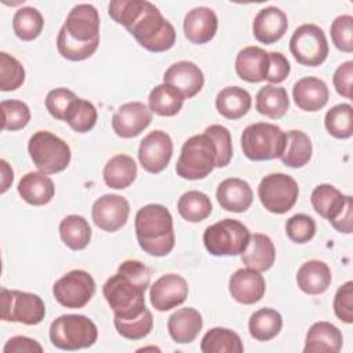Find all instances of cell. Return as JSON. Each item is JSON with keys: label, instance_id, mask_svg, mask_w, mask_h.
Returning <instances> with one entry per match:
<instances>
[{"label": "cell", "instance_id": "obj_1", "mask_svg": "<svg viewBox=\"0 0 353 353\" xmlns=\"http://www.w3.org/2000/svg\"><path fill=\"white\" fill-rule=\"evenodd\" d=\"M108 12L150 52H163L175 44L174 26L148 0H113L108 6Z\"/></svg>", "mask_w": 353, "mask_h": 353}, {"label": "cell", "instance_id": "obj_2", "mask_svg": "<svg viewBox=\"0 0 353 353\" xmlns=\"http://www.w3.org/2000/svg\"><path fill=\"white\" fill-rule=\"evenodd\" d=\"M150 269L141 261H124L117 273L102 287V294L114 317L130 320L141 316L145 306V291L150 284Z\"/></svg>", "mask_w": 353, "mask_h": 353}, {"label": "cell", "instance_id": "obj_3", "mask_svg": "<svg viewBox=\"0 0 353 353\" xmlns=\"http://www.w3.org/2000/svg\"><path fill=\"white\" fill-rule=\"evenodd\" d=\"M99 46V14L91 4L74 6L62 25L58 37V52L69 61L90 58Z\"/></svg>", "mask_w": 353, "mask_h": 353}, {"label": "cell", "instance_id": "obj_4", "mask_svg": "<svg viewBox=\"0 0 353 353\" xmlns=\"http://www.w3.org/2000/svg\"><path fill=\"white\" fill-rule=\"evenodd\" d=\"M135 234L139 247L152 256H165L175 245L172 215L161 204H148L135 215Z\"/></svg>", "mask_w": 353, "mask_h": 353}, {"label": "cell", "instance_id": "obj_5", "mask_svg": "<svg viewBox=\"0 0 353 353\" xmlns=\"http://www.w3.org/2000/svg\"><path fill=\"white\" fill-rule=\"evenodd\" d=\"M216 167V145L214 139L203 132L185 141L176 161V174L189 181L203 179Z\"/></svg>", "mask_w": 353, "mask_h": 353}, {"label": "cell", "instance_id": "obj_6", "mask_svg": "<svg viewBox=\"0 0 353 353\" xmlns=\"http://www.w3.org/2000/svg\"><path fill=\"white\" fill-rule=\"evenodd\" d=\"M285 141V132L279 125L263 121L247 125L240 138L244 156L252 161L280 159Z\"/></svg>", "mask_w": 353, "mask_h": 353}, {"label": "cell", "instance_id": "obj_7", "mask_svg": "<svg viewBox=\"0 0 353 353\" xmlns=\"http://www.w3.org/2000/svg\"><path fill=\"white\" fill-rule=\"evenodd\" d=\"M98 328L83 314H62L50 325V341L61 350H79L97 342Z\"/></svg>", "mask_w": 353, "mask_h": 353}, {"label": "cell", "instance_id": "obj_8", "mask_svg": "<svg viewBox=\"0 0 353 353\" xmlns=\"http://www.w3.org/2000/svg\"><path fill=\"white\" fill-rule=\"evenodd\" d=\"M250 236L251 233L243 222L225 218L204 230L203 243L214 256H236L247 248Z\"/></svg>", "mask_w": 353, "mask_h": 353}, {"label": "cell", "instance_id": "obj_9", "mask_svg": "<svg viewBox=\"0 0 353 353\" xmlns=\"http://www.w3.org/2000/svg\"><path fill=\"white\" fill-rule=\"evenodd\" d=\"M28 152L39 171L47 175L63 171L72 157L69 145L50 131H36L29 138Z\"/></svg>", "mask_w": 353, "mask_h": 353}, {"label": "cell", "instance_id": "obj_10", "mask_svg": "<svg viewBox=\"0 0 353 353\" xmlns=\"http://www.w3.org/2000/svg\"><path fill=\"white\" fill-rule=\"evenodd\" d=\"M1 320L36 325L44 320L46 306L43 299L32 292L1 288Z\"/></svg>", "mask_w": 353, "mask_h": 353}, {"label": "cell", "instance_id": "obj_11", "mask_svg": "<svg viewBox=\"0 0 353 353\" xmlns=\"http://www.w3.org/2000/svg\"><path fill=\"white\" fill-rule=\"evenodd\" d=\"M299 188L296 181L287 174L274 172L262 178L258 186V197L272 214H285L298 199Z\"/></svg>", "mask_w": 353, "mask_h": 353}, {"label": "cell", "instance_id": "obj_12", "mask_svg": "<svg viewBox=\"0 0 353 353\" xmlns=\"http://www.w3.org/2000/svg\"><path fill=\"white\" fill-rule=\"evenodd\" d=\"M290 51L298 63L320 66L328 57V41L320 26L305 23L298 26L292 33Z\"/></svg>", "mask_w": 353, "mask_h": 353}, {"label": "cell", "instance_id": "obj_13", "mask_svg": "<svg viewBox=\"0 0 353 353\" xmlns=\"http://www.w3.org/2000/svg\"><path fill=\"white\" fill-rule=\"evenodd\" d=\"M55 301L63 307H84L95 294L92 276L81 269H74L58 279L52 287Z\"/></svg>", "mask_w": 353, "mask_h": 353}, {"label": "cell", "instance_id": "obj_14", "mask_svg": "<svg viewBox=\"0 0 353 353\" xmlns=\"http://www.w3.org/2000/svg\"><path fill=\"white\" fill-rule=\"evenodd\" d=\"M172 156V141L161 130L149 132L139 143L138 159L142 168L150 174L161 172Z\"/></svg>", "mask_w": 353, "mask_h": 353}, {"label": "cell", "instance_id": "obj_15", "mask_svg": "<svg viewBox=\"0 0 353 353\" xmlns=\"http://www.w3.org/2000/svg\"><path fill=\"white\" fill-rule=\"evenodd\" d=\"M130 203L119 194H103L92 204L91 216L99 229L105 232H116L128 221Z\"/></svg>", "mask_w": 353, "mask_h": 353}, {"label": "cell", "instance_id": "obj_16", "mask_svg": "<svg viewBox=\"0 0 353 353\" xmlns=\"http://www.w3.org/2000/svg\"><path fill=\"white\" fill-rule=\"evenodd\" d=\"M188 294V281L176 273H167L150 285L149 298L156 310L167 312L182 305L186 301Z\"/></svg>", "mask_w": 353, "mask_h": 353}, {"label": "cell", "instance_id": "obj_17", "mask_svg": "<svg viewBox=\"0 0 353 353\" xmlns=\"http://www.w3.org/2000/svg\"><path fill=\"white\" fill-rule=\"evenodd\" d=\"M152 123V112L142 102H127L121 105L112 117V128L117 137L134 138Z\"/></svg>", "mask_w": 353, "mask_h": 353}, {"label": "cell", "instance_id": "obj_18", "mask_svg": "<svg viewBox=\"0 0 353 353\" xmlns=\"http://www.w3.org/2000/svg\"><path fill=\"white\" fill-rule=\"evenodd\" d=\"M266 291V283L261 272L251 268L236 270L229 279V292L232 298L243 305L259 302Z\"/></svg>", "mask_w": 353, "mask_h": 353}, {"label": "cell", "instance_id": "obj_19", "mask_svg": "<svg viewBox=\"0 0 353 353\" xmlns=\"http://www.w3.org/2000/svg\"><path fill=\"white\" fill-rule=\"evenodd\" d=\"M164 83L175 87L185 99H189L201 91L204 85V74L196 63L190 61H178L165 70Z\"/></svg>", "mask_w": 353, "mask_h": 353}, {"label": "cell", "instance_id": "obj_20", "mask_svg": "<svg viewBox=\"0 0 353 353\" xmlns=\"http://www.w3.org/2000/svg\"><path fill=\"white\" fill-rule=\"evenodd\" d=\"M288 29V18L277 7H265L258 11L252 22L254 37L262 44L279 41Z\"/></svg>", "mask_w": 353, "mask_h": 353}, {"label": "cell", "instance_id": "obj_21", "mask_svg": "<svg viewBox=\"0 0 353 353\" xmlns=\"http://www.w3.org/2000/svg\"><path fill=\"white\" fill-rule=\"evenodd\" d=\"M218 30V18L210 7H194L185 15L183 32L189 41L204 44L214 39Z\"/></svg>", "mask_w": 353, "mask_h": 353}, {"label": "cell", "instance_id": "obj_22", "mask_svg": "<svg viewBox=\"0 0 353 353\" xmlns=\"http://www.w3.org/2000/svg\"><path fill=\"white\" fill-rule=\"evenodd\" d=\"M234 68L237 76L244 81H263L269 70V52L256 46L244 47L236 57Z\"/></svg>", "mask_w": 353, "mask_h": 353}, {"label": "cell", "instance_id": "obj_23", "mask_svg": "<svg viewBox=\"0 0 353 353\" xmlns=\"http://www.w3.org/2000/svg\"><path fill=\"white\" fill-rule=\"evenodd\" d=\"M295 105L305 112H317L323 109L330 98L327 84L319 77H302L292 88Z\"/></svg>", "mask_w": 353, "mask_h": 353}, {"label": "cell", "instance_id": "obj_24", "mask_svg": "<svg viewBox=\"0 0 353 353\" xmlns=\"http://www.w3.org/2000/svg\"><path fill=\"white\" fill-rule=\"evenodd\" d=\"M254 193L251 186L240 178L223 179L216 188L219 205L230 212H244L252 204Z\"/></svg>", "mask_w": 353, "mask_h": 353}, {"label": "cell", "instance_id": "obj_25", "mask_svg": "<svg viewBox=\"0 0 353 353\" xmlns=\"http://www.w3.org/2000/svg\"><path fill=\"white\" fill-rule=\"evenodd\" d=\"M342 332L328 321L312 324L305 339V353H338L342 349Z\"/></svg>", "mask_w": 353, "mask_h": 353}, {"label": "cell", "instance_id": "obj_26", "mask_svg": "<svg viewBox=\"0 0 353 353\" xmlns=\"http://www.w3.org/2000/svg\"><path fill=\"white\" fill-rule=\"evenodd\" d=\"M167 328L176 343H190L203 328V317L193 307H182L168 317Z\"/></svg>", "mask_w": 353, "mask_h": 353}, {"label": "cell", "instance_id": "obj_27", "mask_svg": "<svg viewBox=\"0 0 353 353\" xmlns=\"http://www.w3.org/2000/svg\"><path fill=\"white\" fill-rule=\"evenodd\" d=\"M18 193L23 201L32 205H44L55 194L54 182L40 171L25 174L18 183Z\"/></svg>", "mask_w": 353, "mask_h": 353}, {"label": "cell", "instance_id": "obj_28", "mask_svg": "<svg viewBox=\"0 0 353 353\" xmlns=\"http://www.w3.org/2000/svg\"><path fill=\"white\" fill-rule=\"evenodd\" d=\"M276 259V250L272 239L262 233L250 236L247 248L241 254V261L247 268L258 272L269 270Z\"/></svg>", "mask_w": 353, "mask_h": 353}, {"label": "cell", "instance_id": "obj_29", "mask_svg": "<svg viewBox=\"0 0 353 353\" xmlns=\"http://www.w3.org/2000/svg\"><path fill=\"white\" fill-rule=\"evenodd\" d=\"M332 276L328 265L319 259L305 262L296 273L298 287L309 295H319L328 290Z\"/></svg>", "mask_w": 353, "mask_h": 353}, {"label": "cell", "instance_id": "obj_30", "mask_svg": "<svg viewBox=\"0 0 353 353\" xmlns=\"http://www.w3.org/2000/svg\"><path fill=\"white\" fill-rule=\"evenodd\" d=\"M347 197L349 196H345L335 186L328 183H321L313 189L310 194V201L314 211L320 216L331 222L335 218H338V215L343 211Z\"/></svg>", "mask_w": 353, "mask_h": 353}, {"label": "cell", "instance_id": "obj_31", "mask_svg": "<svg viewBox=\"0 0 353 353\" xmlns=\"http://www.w3.org/2000/svg\"><path fill=\"white\" fill-rule=\"evenodd\" d=\"M216 110L229 120H237L251 108V95L247 90L233 85L221 90L215 98Z\"/></svg>", "mask_w": 353, "mask_h": 353}, {"label": "cell", "instance_id": "obj_32", "mask_svg": "<svg viewBox=\"0 0 353 353\" xmlns=\"http://www.w3.org/2000/svg\"><path fill=\"white\" fill-rule=\"evenodd\" d=\"M137 178V164L127 154H116L103 167V181L112 189H125Z\"/></svg>", "mask_w": 353, "mask_h": 353}, {"label": "cell", "instance_id": "obj_33", "mask_svg": "<svg viewBox=\"0 0 353 353\" xmlns=\"http://www.w3.org/2000/svg\"><path fill=\"white\" fill-rule=\"evenodd\" d=\"M290 108V99L284 87L268 84L262 87L255 97V109L270 119H281Z\"/></svg>", "mask_w": 353, "mask_h": 353}, {"label": "cell", "instance_id": "obj_34", "mask_svg": "<svg viewBox=\"0 0 353 353\" xmlns=\"http://www.w3.org/2000/svg\"><path fill=\"white\" fill-rule=\"evenodd\" d=\"M285 148L280 157L281 163L291 168H301L306 165L313 152L310 138L299 130H291L285 132Z\"/></svg>", "mask_w": 353, "mask_h": 353}, {"label": "cell", "instance_id": "obj_35", "mask_svg": "<svg viewBox=\"0 0 353 353\" xmlns=\"http://www.w3.org/2000/svg\"><path fill=\"white\" fill-rule=\"evenodd\" d=\"M183 101V95L175 87L165 83L156 85L150 91L148 98L150 112L164 117L175 116L176 113H179Z\"/></svg>", "mask_w": 353, "mask_h": 353}, {"label": "cell", "instance_id": "obj_36", "mask_svg": "<svg viewBox=\"0 0 353 353\" xmlns=\"http://www.w3.org/2000/svg\"><path fill=\"white\" fill-rule=\"evenodd\" d=\"M59 234L66 247L73 251L84 250L91 240V226L81 215H68L59 223Z\"/></svg>", "mask_w": 353, "mask_h": 353}, {"label": "cell", "instance_id": "obj_37", "mask_svg": "<svg viewBox=\"0 0 353 353\" xmlns=\"http://www.w3.org/2000/svg\"><path fill=\"white\" fill-rule=\"evenodd\" d=\"M283 327L281 314L270 307H262L254 312L248 320V330L254 339L266 342L279 335Z\"/></svg>", "mask_w": 353, "mask_h": 353}, {"label": "cell", "instance_id": "obj_38", "mask_svg": "<svg viewBox=\"0 0 353 353\" xmlns=\"http://www.w3.org/2000/svg\"><path fill=\"white\" fill-rule=\"evenodd\" d=\"M200 349L203 353H243V342L234 331L215 327L205 332Z\"/></svg>", "mask_w": 353, "mask_h": 353}, {"label": "cell", "instance_id": "obj_39", "mask_svg": "<svg viewBox=\"0 0 353 353\" xmlns=\"http://www.w3.org/2000/svg\"><path fill=\"white\" fill-rule=\"evenodd\" d=\"M178 212L179 215L192 223H197L210 216L212 211V204L210 197L199 190H189L183 193L178 200Z\"/></svg>", "mask_w": 353, "mask_h": 353}, {"label": "cell", "instance_id": "obj_40", "mask_svg": "<svg viewBox=\"0 0 353 353\" xmlns=\"http://www.w3.org/2000/svg\"><path fill=\"white\" fill-rule=\"evenodd\" d=\"M44 26L41 12L34 7L19 8L12 18V29L17 37L23 41H30L39 37Z\"/></svg>", "mask_w": 353, "mask_h": 353}, {"label": "cell", "instance_id": "obj_41", "mask_svg": "<svg viewBox=\"0 0 353 353\" xmlns=\"http://www.w3.org/2000/svg\"><path fill=\"white\" fill-rule=\"evenodd\" d=\"M324 125L330 135L338 139H347L353 134V108L350 103L332 106L324 117Z\"/></svg>", "mask_w": 353, "mask_h": 353}, {"label": "cell", "instance_id": "obj_42", "mask_svg": "<svg viewBox=\"0 0 353 353\" xmlns=\"http://www.w3.org/2000/svg\"><path fill=\"white\" fill-rule=\"evenodd\" d=\"M97 119H98V112H97L95 106L87 99L77 98L72 103V106L65 117V121L69 124V127L73 131L83 134V132H88L90 130L94 128Z\"/></svg>", "mask_w": 353, "mask_h": 353}, {"label": "cell", "instance_id": "obj_43", "mask_svg": "<svg viewBox=\"0 0 353 353\" xmlns=\"http://www.w3.org/2000/svg\"><path fill=\"white\" fill-rule=\"evenodd\" d=\"M0 109L3 114L1 127L6 131L22 130L30 121V109L19 99H4L0 103Z\"/></svg>", "mask_w": 353, "mask_h": 353}, {"label": "cell", "instance_id": "obj_44", "mask_svg": "<svg viewBox=\"0 0 353 353\" xmlns=\"http://www.w3.org/2000/svg\"><path fill=\"white\" fill-rule=\"evenodd\" d=\"M25 81V69L22 63L12 55L0 52V90L15 91Z\"/></svg>", "mask_w": 353, "mask_h": 353}, {"label": "cell", "instance_id": "obj_45", "mask_svg": "<svg viewBox=\"0 0 353 353\" xmlns=\"http://www.w3.org/2000/svg\"><path fill=\"white\" fill-rule=\"evenodd\" d=\"M114 327L117 330V332L125 338V339H131V341H138L145 338L146 335H149V332L153 328V317L149 309H145L143 313L135 319H130V320H123L119 317H114L113 320Z\"/></svg>", "mask_w": 353, "mask_h": 353}, {"label": "cell", "instance_id": "obj_46", "mask_svg": "<svg viewBox=\"0 0 353 353\" xmlns=\"http://www.w3.org/2000/svg\"><path fill=\"white\" fill-rule=\"evenodd\" d=\"M285 233L294 243H307L316 234V222L306 214H295L285 222Z\"/></svg>", "mask_w": 353, "mask_h": 353}, {"label": "cell", "instance_id": "obj_47", "mask_svg": "<svg viewBox=\"0 0 353 353\" xmlns=\"http://www.w3.org/2000/svg\"><path fill=\"white\" fill-rule=\"evenodd\" d=\"M334 46L343 52L353 51V17L343 14L334 19L330 28Z\"/></svg>", "mask_w": 353, "mask_h": 353}, {"label": "cell", "instance_id": "obj_48", "mask_svg": "<svg viewBox=\"0 0 353 353\" xmlns=\"http://www.w3.org/2000/svg\"><path fill=\"white\" fill-rule=\"evenodd\" d=\"M204 132L208 134L216 145V167L218 168L226 167L230 163L233 156L232 137L229 130L221 124H212V125H208Z\"/></svg>", "mask_w": 353, "mask_h": 353}, {"label": "cell", "instance_id": "obj_49", "mask_svg": "<svg viewBox=\"0 0 353 353\" xmlns=\"http://www.w3.org/2000/svg\"><path fill=\"white\" fill-rule=\"evenodd\" d=\"M77 99L76 94L68 88L59 87L55 90H51L46 97V108L48 113L57 119L63 120L72 106V103Z\"/></svg>", "mask_w": 353, "mask_h": 353}, {"label": "cell", "instance_id": "obj_50", "mask_svg": "<svg viewBox=\"0 0 353 353\" xmlns=\"http://www.w3.org/2000/svg\"><path fill=\"white\" fill-rule=\"evenodd\" d=\"M332 307L335 316L341 321L346 324L353 323V281L349 280L338 288Z\"/></svg>", "mask_w": 353, "mask_h": 353}, {"label": "cell", "instance_id": "obj_51", "mask_svg": "<svg viewBox=\"0 0 353 353\" xmlns=\"http://www.w3.org/2000/svg\"><path fill=\"white\" fill-rule=\"evenodd\" d=\"M290 72H291V65L281 52H277V51L269 52V70H268L266 80L270 84L283 83L288 77Z\"/></svg>", "mask_w": 353, "mask_h": 353}, {"label": "cell", "instance_id": "obj_52", "mask_svg": "<svg viewBox=\"0 0 353 353\" xmlns=\"http://www.w3.org/2000/svg\"><path fill=\"white\" fill-rule=\"evenodd\" d=\"M352 79H353V61H346L336 68L332 76V83L336 92L347 99L352 98Z\"/></svg>", "mask_w": 353, "mask_h": 353}, {"label": "cell", "instance_id": "obj_53", "mask_svg": "<svg viewBox=\"0 0 353 353\" xmlns=\"http://www.w3.org/2000/svg\"><path fill=\"white\" fill-rule=\"evenodd\" d=\"M3 352L4 353H41L43 347L37 341L23 335H18V336L10 338L6 342Z\"/></svg>", "mask_w": 353, "mask_h": 353}, {"label": "cell", "instance_id": "obj_54", "mask_svg": "<svg viewBox=\"0 0 353 353\" xmlns=\"http://www.w3.org/2000/svg\"><path fill=\"white\" fill-rule=\"evenodd\" d=\"M330 223L332 225V228L335 230H338L341 233H352V229H353V199H352V196L347 197L343 211L338 215V218H335Z\"/></svg>", "mask_w": 353, "mask_h": 353}, {"label": "cell", "instance_id": "obj_55", "mask_svg": "<svg viewBox=\"0 0 353 353\" xmlns=\"http://www.w3.org/2000/svg\"><path fill=\"white\" fill-rule=\"evenodd\" d=\"M0 167H1V189H0V192L6 193L14 181V171L4 159L0 160Z\"/></svg>", "mask_w": 353, "mask_h": 353}]
</instances>
